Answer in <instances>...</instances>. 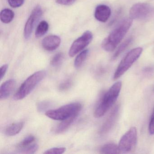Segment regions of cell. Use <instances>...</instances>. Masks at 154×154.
<instances>
[{
    "mask_svg": "<svg viewBox=\"0 0 154 154\" xmlns=\"http://www.w3.org/2000/svg\"><path fill=\"white\" fill-rule=\"evenodd\" d=\"M8 68V65L4 64L1 67V80L4 77Z\"/></svg>",
    "mask_w": 154,
    "mask_h": 154,
    "instance_id": "30",
    "label": "cell"
},
{
    "mask_svg": "<svg viewBox=\"0 0 154 154\" xmlns=\"http://www.w3.org/2000/svg\"><path fill=\"white\" fill-rule=\"evenodd\" d=\"M35 140V138L34 136H31V135L28 136L20 143L19 146L20 148L24 147L30 145L31 143L34 142Z\"/></svg>",
    "mask_w": 154,
    "mask_h": 154,
    "instance_id": "23",
    "label": "cell"
},
{
    "mask_svg": "<svg viewBox=\"0 0 154 154\" xmlns=\"http://www.w3.org/2000/svg\"><path fill=\"white\" fill-rule=\"evenodd\" d=\"M20 153L24 154H34L38 149V146L36 144L29 145L24 147L20 148Z\"/></svg>",
    "mask_w": 154,
    "mask_h": 154,
    "instance_id": "22",
    "label": "cell"
},
{
    "mask_svg": "<svg viewBox=\"0 0 154 154\" xmlns=\"http://www.w3.org/2000/svg\"><path fill=\"white\" fill-rule=\"evenodd\" d=\"M42 14L43 11L39 6L36 7L31 12L24 28V37L26 39H29L31 36L34 27L42 17Z\"/></svg>",
    "mask_w": 154,
    "mask_h": 154,
    "instance_id": "9",
    "label": "cell"
},
{
    "mask_svg": "<svg viewBox=\"0 0 154 154\" xmlns=\"http://www.w3.org/2000/svg\"><path fill=\"white\" fill-rule=\"evenodd\" d=\"M111 11L109 7L105 5H100L96 7L94 11V17L98 21L105 22L109 18Z\"/></svg>",
    "mask_w": 154,
    "mask_h": 154,
    "instance_id": "12",
    "label": "cell"
},
{
    "mask_svg": "<svg viewBox=\"0 0 154 154\" xmlns=\"http://www.w3.org/2000/svg\"><path fill=\"white\" fill-rule=\"evenodd\" d=\"M129 15L132 20H147L154 16V8L148 3H137L131 7Z\"/></svg>",
    "mask_w": 154,
    "mask_h": 154,
    "instance_id": "6",
    "label": "cell"
},
{
    "mask_svg": "<svg viewBox=\"0 0 154 154\" xmlns=\"http://www.w3.org/2000/svg\"><path fill=\"white\" fill-rule=\"evenodd\" d=\"M82 108V104L79 103H72L64 105L58 109L47 111L45 115L55 120L63 121L79 114Z\"/></svg>",
    "mask_w": 154,
    "mask_h": 154,
    "instance_id": "4",
    "label": "cell"
},
{
    "mask_svg": "<svg viewBox=\"0 0 154 154\" xmlns=\"http://www.w3.org/2000/svg\"><path fill=\"white\" fill-rule=\"evenodd\" d=\"M16 85V81L14 79H10L4 82L0 87V99H7L14 90Z\"/></svg>",
    "mask_w": 154,
    "mask_h": 154,
    "instance_id": "13",
    "label": "cell"
},
{
    "mask_svg": "<svg viewBox=\"0 0 154 154\" xmlns=\"http://www.w3.org/2000/svg\"><path fill=\"white\" fill-rule=\"evenodd\" d=\"M122 86L121 82H117L104 94L94 111V116L95 118L102 117L112 107L119 95Z\"/></svg>",
    "mask_w": 154,
    "mask_h": 154,
    "instance_id": "2",
    "label": "cell"
},
{
    "mask_svg": "<svg viewBox=\"0 0 154 154\" xmlns=\"http://www.w3.org/2000/svg\"><path fill=\"white\" fill-rule=\"evenodd\" d=\"M132 37H129V38H127L124 42L122 43L121 45L119 47V48L117 49V51L115 52V54H113L112 57V59L113 60L116 59L117 57H119L121 54H122L126 49L129 46L131 42H132Z\"/></svg>",
    "mask_w": 154,
    "mask_h": 154,
    "instance_id": "19",
    "label": "cell"
},
{
    "mask_svg": "<svg viewBox=\"0 0 154 154\" xmlns=\"http://www.w3.org/2000/svg\"><path fill=\"white\" fill-rule=\"evenodd\" d=\"M132 23V20L130 18L122 20L103 40L102 44L103 48L107 52L113 51L121 42L131 27Z\"/></svg>",
    "mask_w": 154,
    "mask_h": 154,
    "instance_id": "1",
    "label": "cell"
},
{
    "mask_svg": "<svg viewBox=\"0 0 154 154\" xmlns=\"http://www.w3.org/2000/svg\"><path fill=\"white\" fill-rule=\"evenodd\" d=\"M119 111V106L117 105L113 108L108 119L103 125L100 130V133L101 134H104L108 133L114 126L116 122Z\"/></svg>",
    "mask_w": 154,
    "mask_h": 154,
    "instance_id": "10",
    "label": "cell"
},
{
    "mask_svg": "<svg viewBox=\"0 0 154 154\" xmlns=\"http://www.w3.org/2000/svg\"><path fill=\"white\" fill-rule=\"evenodd\" d=\"M78 115V114L74 115V116H72L70 118L62 121V122H60L56 128V133L59 134V133H62L65 131L73 123Z\"/></svg>",
    "mask_w": 154,
    "mask_h": 154,
    "instance_id": "14",
    "label": "cell"
},
{
    "mask_svg": "<svg viewBox=\"0 0 154 154\" xmlns=\"http://www.w3.org/2000/svg\"><path fill=\"white\" fill-rule=\"evenodd\" d=\"M76 0H56V2L60 5L68 6L72 5Z\"/></svg>",
    "mask_w": 154,
    "mask_h": 154,
    "instance_id": "29",
    "label": "cell"
},
{
    "mask_svg": "<svg viewBox=\"0 0 154 154\" xmlns=\"http://www.w3.org/2000/svg\"><path fill=\"white\" fill-rule=\"evenodd\" d=\"M149 132L150 135L154 134V108L153 112L150 118V121L149 124Z\"/></svg>",
    "mask_w": 154,
    "mask_h": 154,
    "instance_id": "27",
    "label": "cell"
},
{
    "mask_svg": "<svg viewBox=\"0 0 154 154\" xmlns=\"http://www.w3.org/2000/svg\"><path fill=\"white\" fill-rule=\"evenodd\" d=\"M142 51L143 49L141 48L138 47L129 51L118 66L113 75V80H117L122 76L139 58Z\"/></svg>",
    "mask_w": 154,
    "mask_h": 154,
    "instance_id": "5",
    "label": "cell"
},
{
    "mask_svg": "<svg viewBox=\"0 0 154 154\" xmlns=\"http://www.w3.org/2000/svg\"><path fill=\"white\" fill-rule=\"evenodd\" d=\"M25 2V0H8V2L11 7L18 8L21 7Z\"/></svg>",
    "mask_w": 154,
    "mask_h": 154,
    "instance_id": "26",
    "label": "cell"
},
{
    "mask_svg": "<svg viewBox=\"0 0 154 154\" xmlns=\"http://www.w3.org/2000/svg\"><path fill=\"white\" fill-rule=\"evenodd\" d=\"M137 137V130L132 127L122 137L119 142V147L120 152H130L136 147Z\"/></svg>",
    "mask_w": 154,
    "mask_h": 154,
    "instance_id": "7",
    "label": "cell"
},
{
    "mask_svg": "<svg viewBox=\"0 0 154 154\" xmlns=\"http://www.w3.org/2000/svg\"><path fill=\"white\" fill-rule=\"evenodd\" d=\"M14 16L15 14L12 10L9 9H5L1 12L0 18L3 23L8 24L12 21Z\"/></svg>",
    "mask_w": 154,
    "mask_h": 154,
    "instance_id": "17",
    "label": "cell"
},
{
    "mask_svg": "<svg viewBox=\"0 0 154 154\" xmlns=\"http://www.w3.org/2000/svg\"><path fill=\"white\" fill-rule=\"evenodd\" d=\"M46 75L45 71H39L28 77L22 84L14 95V99L23 100L27 96L35 89L36 85L43 80Z\"/></svg>",
    "mask_w": 154,
    "mask_h": 154,
    "instance_id": "3",
    "label": "cell"
},
{
    "mask_svg": "<svg viewBox=\"0 0 154 154\" xmlns=\"http://www.w3.org/2000/svg\"><path fill=\"white\" fill-rule=\"evenodd\" d=\"M89 54V50L85 49L82 51L75 58L74 61V66L75 68H79L81 67L84 62L85 61L87 58V56Z\"/></svg>",
    "mask_w": 154,
    "mask_h": 154,
    "instance_id": "20",
    "label": "cell"
},
{
    "mask_svg": "<svg viewBox=\"0 0 154 154\" xmlns=\"http://www.w3.org/2000/svg\"><path fill=\"white\" fill-rule=\"evenodd\" d=\"M63 59V53H58L56 54L50 62V64L53 67H57L62 63Z\"/></svg>",
    "mask_w": 154,
    "mask_h": 154,
    "instance_id": "21",
    "label": "cell"
},
{
    "mask_svg": "<svg viewBox=\"0 0 154 154\" xmlns=\"http://www.w3.org/2000/svg\"><path fill=\"white\" fill-rule=\"evenodd\" d=\"M61 38L58 36L51 35L43 39L42 46L47 51H53L57 49L61 44Z\"/></svg>",
    "mask_w": 154,
    "mask_h": 154,
    "instance_id": "11",
    "label": "cell"
},
{
    "mask_svg": "<svg viewBox=\"0 0 154 154\" xmlns=\"http://www.w3.org/2000/svg\"><path fill=\"white\" fill-rule=\"evenodd\" d=\"M72 83L70 79L66 80L60 84L59 86V90L61 91H65L69 90L72 87Z\"/></svg>",
    "mask_w": 154,
    "mask_h": 154,
    "instance_id": "25",
    "label": "cell"
},
{
    "mask_svg": "<svg viewBox=\"0 0 154 154\" xmlns=\"http://www.w3.org/2000/svg\"><path fill=\"white\" fill-rule=\"evenodd\" d=\"M48 29H49V25L47 21L45 20L41 21L36 29L35 33L36 37L39 38L43 36L48 32Z\"/></svg>",
    "mask_w": 154,
    "mask_h": 154,
    "instance_id": "18",
    "label": "cell"
},
{
    "mask_svg": "<svg viewBox=\"0 0 154 154\" xmlns=\"http://www.w3.org/2000/svg\"><path fill=\"white\" fill-rule=\"evenodd\" d=\"M66 149L65 147H55L46 150L45 154H61L65 152Z\"/></svg>",
    "mask_w": 154,
    "mask_h": 154,
    "instance_id": "24",
    "label": "cell"
},
{
    "mask_svg": "<svg viewBox=\"0 0 154 154\" xmlns=\"http://www.w3.org/2000/svg\"><path fill=\"white\" fill-rule=\"evenodd\" d=\"M24 122H19L9 126L6 130V133L8 136H14L20 133L24 127Z\"/></svg>",
    "mask_w": 154,
    "mask_h": 154,
    "instance_id": "15",
    "label": "cell"
},
{
    "mask_svg": "<svg viewBox=\"0 0 154 154\" xmlns=\"http://www.w3.org/2000/svg\"><path fill=\"white\" fill-rule=\"evenodd\" d=\"M101 154H119L121 153L119 146L114 143H109L103 145L100 149Z\"/></svg>",
    "mask_w": 154,
    "mask_h": 154,
    "instance_id": "16",
    "label": "cell"
},
{
    "mask_svg": "<svg viewBox=\"0 0 154 154\" xmlns=\"http://www.w3.org/2000/svg\"><path fill=\"white\" fill-rule=\"evenodd\" d=\"M50 105V103L48 102H42L39 103L38 105V109L39 111H44L46 109L48 108Z\"/></svg>",
    "mask_w": 154,
    "mask_h": 154,
    "instance_id": "28",
    "label": "cell"
},
{
    "mask_svg": "<svg viewBox=\"0 0 154 154\" xmlns=\"http://www.w3.org/2000/svg\"><path fill=\"white\" fill-rule=\"evenodd\" d=\"M93 38V35L91 31H86L84 32L72 44L69 51V56L71 57H73L82 51L91 42Z\"/></svg>",
    "mask_w": 154,
    "mask_h": 154,
    "instance_id": "8",
    "label": "cell"
}]
</instances>
